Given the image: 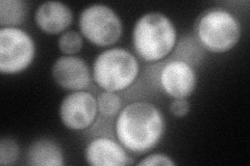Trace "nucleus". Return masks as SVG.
<instances>
[{
  "mask_svg": "<svg viewBox=\"0 0 250 166\" xmlns=\"http://www.w3.org/2000/svg\"><path fill=\"white\" fill-rule=\"evenodd\" d=\"M141 67L136 54L123 47H111L101 51L92 66L93 81L99 89L119 92L137 81Z\"/></svg>",
  "mask_w": 250,
  "mask_h": 166,
  "instance_id": "20e7f679",
  "label": "nucleus"
},
{
  "mask_svg": "<svg viewBox=\"0 0 250 166\" xmlns=\"http://www.w3.org/2000/svg\"><path fill=\"white\" fill-rule=\"evenodd\" d=\"M114 131L116 139L126 151L144 155L158 146L165 135V115L150 102H131L117 115Z\"/></svg>",
  "mask_w": 250,
  "mask_h": 166,
  "instance_id": "f257e3e1",
  "label": "nucleus"
},
{
  "mask_svg": "<svg viewBox=\"0 0 250 166\" xmlns=\"http://www.w3.org/2000/svg\"><path fill=\"white\" fill-rule=\"evenodd\" d=\"M27 163L33 166H64L65 156L56 140L41 137L30 144L27 151Z\"/></svg>",
  "mask_w": 250,
  "mask_h": 166,
  "instance_id": "f8f14e48",
  "label": "nucleus"
},
{
  "mask_svg": "<svg viewBox=\"0 0 250 166\" xmlns=\"http://www.w3.org/2000/svg\"><path fill=\"white\" fill-rule=\"evenodd\" d=\"M158 84L163 93L171 99L190 98L198 84L196 69L184 59H169L159 71Z\"/></svg>",
  "mask_w": 250,
  "mask_h": 166,
  "instance_id": "0eeeda50",
  "label": "nucleus"
},
{
  "mask_svg": "<svg viewBox=\"0 0 250 166\" xmlns=\"http://www.w3.org/2000/svg\"><path fill=\"white\" fill-rule=\"evenodd\" d=\"M176 164L172 157L162 153L147 155L137 163L138 166H175Z\"/></svg>",
  "mask_w": 250,
  "mask_h": 166,
  "instance_id": "f3484780",
  "label": "nucleus"
},
{
  "mask_svg": "<svg viewBox=\"0 0 250 166\" xmlns=\"http://www.w3.org/2000/svg\"><path fill=\"white\" fill-rule=\"evenodd\" d=\"M35 23L47 35H62L73 23V12L64 2L45 1L37 7Z\"/></svg>",
  "mask_w": 250,
  "mask_h": 166,
  "instance_id": "9b49d317",
  "label": "nucleus"
},
{
  "mask_svg": "<svg viewBox=\"0 0 250 166\" xmlns=\"http://www.w3.org/2000/svg\"><path fill=\"white\" fill-rule=\"evenodd\" d=\"M242 24L239 18L220 6L203 11L194 24V37L202 49L215 54L232 50L240 42Z\"/></svg>",
  "mask_w": 250,
  "mask_h": 166,
  "instance_id": "7ed1b4c3",
  "label": "nucleus"
},
{
  "mask_svg": "<svg viewBox=\"0 0 250 166\" xmlns=\"http://www.w3.org/2000/svg\"><path fill=\"white\" fill-rule=\"evenodd\" d=\"M131 42L138 58L147 64H158L165 60L176 48L177 28L167 15L148 12L136 21Z\"/></svg>",
  "mask_w": 250,
  "mask_h": 166,
  "instance_id": "f03ea898",
  "label": "nucleus"
},
{
  "mask_svg": "<svg viewBox=\"0 0 250 166\" xmlns=\"http://www.w3.org/2000/svg\"><path fill=\"white\" fill-rule=\"evenodd\" d=\"M20 156L18 142L12 137H2L0 139V164L13 165Z\"/></svg>",
  "mask_w": 250,
  "mask_h": 166,
  "instance_id": "dca6fc26",
  "label": "nucleus"
},
{
  "mask_svg": "<svg viewBox=\"0 0 250 166\" xmlns=\"http://www.w3.org/2000/svg\"><path fill=\"white\" fill-rule=\"evenodd\" d=\"M36 42L20 27L0 28V72L16 75L24 72L36 58Z\"/></svg>",
  "mask_w": 250,
  "mask_h": 166,
  "instance_id": "423d86ee",
  "label": "nucleus"
},
{
  "mask_svg": "<svg viewBox=\"0 0 250 166\" xmlns=\"http://www.w3.org/2000/svg\"><path fill=\"white\" fill-rule=\"evenodd\" d=\"M84 158L92 166H125L135 163L130 153L118 140L106 136L91 139L85 147Z\"/></svg>",
  "mask_w": 250,
  "mask_h": 166,
  "instance_id": "9d476101",
  "label": "nucleus"
},
{
  "mask_svg": "<svg viewBox=\"0 0 250 166\" xmlns=\"http://www.w3.org/2000/svg\"><path fill=\"white\" fill-rule=\"evenodd\" d=\"M97 99V108L98 114L104 118H116L122 109V100L118 92L103 91Z\"/></svg>",
  "mask_w": 250,
  "mask_h": 166,
  "instance_id": "4468645a",
  "label": "nucleus"
},
{
  "mask_svg": "<svg viewBox=\"0 0 250 166\" xmlns=\"http://www.w3.org/2000/svg\"><path fill=\"white\" fill-rule=\"evenodd\" d=\"M78 28L83 38L97 47L115 45L123 34L120 16L111 6L104 3L85 6L78 17Z\"/></svg>",
  "mask_w": 250,
  "mask_h": 166,
  "instance_id": "39448f33",
  "label": "nucleus"
},
{
  "mask_svg": "<svg viewBox=\"0 0 250 166\" xmlns=\"http://www.w3.org/2000/svg\"><path fill=\"white\" fill-rule=\"evenodd\" d=\"M97 115V99L87 91L68 93L62 100L59 107V116L62 124L72 131H83L91 128Z\"/></svg>",
  "mask_w": 250,
  "mask_h": 166,
  "instance_id": "6e6552de",
  "label": "nucleus"
},
{
  "mask_svg": "<svg viewBox=\"0 0 250 166\" xmlns=\"http://www.w3.org/2000/svg\"><path fill=\"white\" fill-rule=\"evenodd\" d=\"M28 3L24 0L0 1V25L1 27H19L27 19Z\"/></svg>",
  "mask_w": 250,
  "mask_h": 166,
  "instance_id": "ddd939ff",
  "label": "nucleus"
},
{
  "mask_svg": "<svg viewBox=\"0 0 250 166\" xmlns=\"http://www.w3.org/2000/svg\"><path fill=\"white\" fill-rule=\"evenodd\" d=\"M59 50L64 55H75L83 47V37L75 30H67L58 39Z\"/></svg>",
  "mask_w": 250,
  "mask_h": 166,
  "instance_id": "2eb2a0df",
  "label": "nucleus"
},
{
  "mask_svg": "<svg viewBox=\"0 0 250 166\" xmlns=\"http://www.w3.org/2000/svg\"><path fill=\"white\" fill-rule=\"evenodd\" d=\"M169 110L173 116L183 118L190 113L191 103L188 99H172Z\"/></svg>",
  "mask_w": 250,
  "mask_h": 166,
  "instance_id": "a211bd4d",
  "label": "nucleus"
},
{
  "mask_svg": "<svg viewBox=\"0 0 250 166\" xmlns=\"http://www.w3.org/2000/svg\"><path fill=\"white\" fill-rule=\"evenodd\" d=\"M51 76L60 88L70 92L85 91L92 83V71L76 55H62L53 62Z\"/></svg>",
  "mask_w": 250,
  "mask_h": 166,
  "instance_id": "1a4fd4ad",
  "label": "nucleus"
}]
</instances>
